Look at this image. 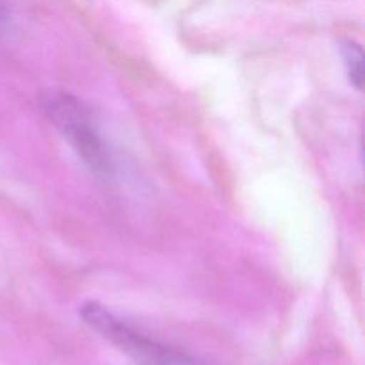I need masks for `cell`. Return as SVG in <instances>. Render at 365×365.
Listing matches in <instances>:
<instances>
[{
    "mask_svg": "<svg viewBox=\"0 0 365 365\" xmlns=\"http://www.w3.org/2000/svg\"><path fill=\"white\" fill-rule=\"evenodd\" d=\"M341 53L342 59H344L346 71H348V77L351 81V84L356 89H362L364 86V52L360 48V45H356L355 41H342L341 43Z\"/></svg>",
    "mask_w": 365,
    "mask_h": 365,
    "instance_id": "cell-3",
    "label": "cell"
},
{
    "mask_svg": "<svg viewBox=\"0 0 365 365\" xmlns=\"http://www.w3.org/2000/svg\"><path fill=\"white\" fill-rule=\"evenodd\" d=\"M4 24V13H2V7H0V27H2Z\"/></svg>",
    "mask_w": 365,
    "mask_h": 365,
    "instance_id": "cell-4",
    "label": "cell"
},
{
    "mask_svg": "<svg viewBox=\"0 0 365 365\" xmlns=\"http://www.w3.org/2000/svg\"><path fill=\"white\" fill-rule=\"evenodd\" d=\"M82 319L89 328L102 335L106 341L116 346L120 351L130 356L139 365H202L191 356L159 344L118 319L113 312L100 303L89 302L81 309Z\"/></svg>",
    "mask_w": 365,
    "mask_h": 365,
    "instance_id": "cell-1",
    "label": "cell"
},
{
    "mask_svg": "<svg viewBox=\"0 0 365 365\" xmlns=\"http://www.w3.org/2000/svg\"><path fill=\"white\" fill-rule=\"evenodd\" d=\"M45 113L53 127L95 173L106 175L113 170L109 152L96 132L91 116L77 98L64 93L50 96L45 102Z\"/></svg>",
    "mask_w": 365,
    "mask_h": 365,
    "instance_id": "cell-2",
    "label": "cell"
}]
</instances>
